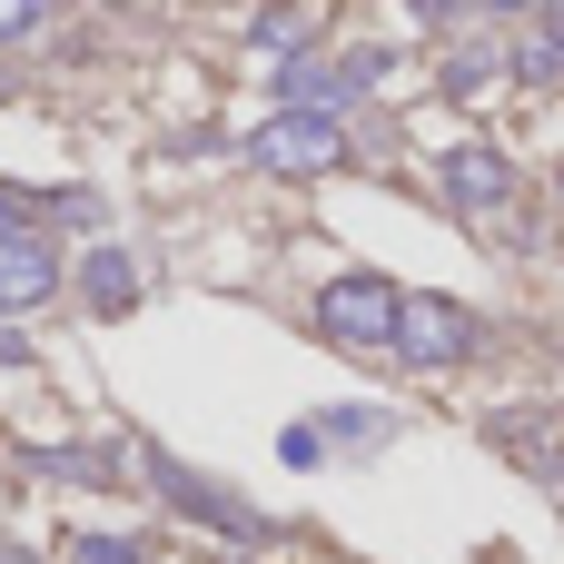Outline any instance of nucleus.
Listing matches in <instances>:
<instances>
[{
    "label": "nucleus",
    "mask_w": 564,
    "mask_h": 564,
    "mask_svg": "<svg viewBox=\"0 0 564 564\" xmlns=\"http://www.w3.org/2000/svg\"><path fill=\"white\" fill-rule=\"evenodd\" d=\"M496 79H506V59H496V50H486V59L466 50V59L446 69V89H456V99H476V89H496Z\"/></svg>",
    "instance_id": "nucleus-9"
},
{
    "label": "nucleus",
    "mask_w": 564,
    "mask_h": 564,
    "mask_svg": "<svg viewBox=\"0 0 564 564\" xmlns=\"http://www.w3.org/2000/svg\"><path fill=\"white\" fill-rule=\"evenodd\" d=\"M30 208H40V198H20V188H0V238H30Z\"/></svg>",
    "instance_id": "nucleus-13"
},
{
    "label": "nucleus",
    "mask_w": 564,
    "mask_h": 564,
    "mask_svg": "<svg viewBox=\"0 0 564 564\" xmlns=\"http://www.w3.org/2000/svg\"><path fill=\"white\" fill-rule=\"evenodd\" d=\"M50 218H69V228H99V198H89V188H59V198H50Z\"/></svg>",
    "instance_id": "nucleus-12"
},
{
    "label": "nucleus",
    "mask_w": 564,
    "mask_h": 564,
    "mask_svg": "<svg viewBox=\"0 0 564 564\" xmlns=\"http://www.w3.org/2000/svg\"><path fill=\"white\" fill-rule=\"evenodd\" d=\"M516 79H535V89H555V79H564V50H555V40H535V50H516Z\"/></svg>",
    "instance_id": "nucleus-10"
},
{
    "label": "nucleus",
    "mask_w": 564,
    "mask_h": 564,
    "mask_svg": "<svg viewBox=\"0 0 564 564\" xmlns=\"http://www.w3.org/2000/svg\"><path fill=\"white\" fill-rule=\"evenodd\" d=\"M0 367H30V337L20 327H0Z\"/></svg>",
    "instance_id": "nucleus-15"
},
{
    "label": "nucleus",
    "mask_w": 564,
    "mask_h": 564,
    "mask_svg": "<svg viewBox=\"0 0 564 564\" xmlns=\"http://www.w3.org/2000/svg\"><path fill=\"white\" fill-rule=\"evenodd\" d=\"M30 30H40V10L30 0H0V40H30Z\"/></svg>",
    "instance_id": "nucleus-14"
},
{
    "label": "nucleus",
    "mask_w": 564,
    "mask_h": 564,
    "mask_svg": "<svg viewBox=\"0 0 564 564\" xmlns=\"http://www.w3.org/2000/svg\"><path fill=\"white\" fill-rule=\"evenodd\" d=\"M79 288H89V307H109V317H119V307H129V297H139V268H129V258H119V248H99V258H89V268H79Z\"/></svg>",
    "instance_id": "nucleus-7"
},
{
    "label": "nucleus",
    "mask_w": 564,
    "mask_h": 564,
    "mask_svg": "<svg viewBox=\"0 0 564 564\" xmlns=\"http://www.w3.org/2000/svg\"><path fill=\"white\" fill-rule=\"evenodd\" d=\"M446 198L486 218V208H506V198H516V169H506L496 149H476V139H466V149H446Z\"/></svg>",
    "instance_id": "nucleus-6"
},
{
    "label": "nucleus",
    "mask_w": 564,
    "mask_h": 564,
    "mask_svg": "<svg viewBox=\"0 0 564 564\" xmlns=\"http://www.w3.org/2000/svg\"><path fill=\"white\" fill-rule=\"evenodd\" d=\"M416 377H446V367H466L476 347H486V317L466 307V297H446V288H406V307H397V337H387Z\"/></svg>",
    "instance_id": "nucleus-1"
},
{
    "label": "nucleus",
    "mask_w": 564,
    "mask_h": 564,
    "mask_svg": "<svg viewBox=\"0 0 564 564\" xmlns=\"http://www.w3.org/2000/svg\"><path fill=\"white\" fill-rule=\"evenodd\" d=\"M40 297H59V258H50V238L30 228V238H0V327L20 317V307H40Z\"/></svg>",
    "instance_id": "nucleus-5"
},
{
    "label": "nucleus",
    "mask_w": 564,
    "mask_h": 564,
    "mask_svg": "<svg viewBox=\"0 0 564 564\" xmlns=\"http://www.w3.org/2000/svg\"><path fill=\"white\" fill-rule=\"evenodd\" d=\"M30 466H40V476H79V486H109V476H119L109 456H69V446H50V456H30Z\"/></svg>",
    "instance_id": "nucleus-8"
},
{
    "label": "nucleus",
    "mask_w": 564,
    "mask_h": 564,
    "mask_svg": "<svg viewBox=\"0 0 564 564\" xmlns=\"http://www.w3.org/2000/svg\"><path fill=\"white\" fill-rule=\"evenodd\" d=\"M397 307H406V288H387L377 268H337V278L317 288V327H327L337 347H387V337H397Z\"/></svg>",
    "instance_id": "nucleus-3"
},
{
    "label": "nucleus",
    "mask_w": 564,
    "mask_h": 564,
    "mask_svg": "<svg viewBox=\"0 0 564 564\" xmlns=\"http://www.w3.org/2000/svg\"><path fill=\"white\" fill-rule=\"evenodd\" d=\"M69 555H79V564H139V545H129V535H79Z\"/></svg>",
    "instance_id": "nucleus-11"
},
{
    "label": "nucleus",
    "mask_w": 564,
    "mask_h": 564,
    "mask_svg": "<svg viewBox=\"0 0 564 564\" xmlns=\"http://www.w3.org/2000/svg\"><path fill=\"white\" fill-rule=\"evenodd\" d=\"M337 159H347V129L327 109H268L248 129V169H268V178H317Z\"/></svg>",
    "instance_id": "nucleus-2"
},
{
    "label": "nucleus",
    "mask_w": 564,
    "mask_h": 564,
    "mask_svg": "<svg viewBox=\"0 0 564 564\" xmlns=\"http://www.w3.org/2000/svg\"><path fill=\"white\" fill-rule=\"evenodd\" d=\"M0 99H10V69H0Z\"/></svg>",
    "instance_id": "nucleus-17"
},
{
    "label": "nucleus",
    "mask_w": 564,
    "mask_h": 564,
    "mask_svg": "<svg viewBox=\"0 0 564 564\" xmlns=\"http://www.w3.org/2000/svg\"><path fill=\"white\" fill-rule=\"evenodd\" d=\"M0 564H30V555H20V545H0Z\"/></svg>",
    "instance_id": "nucleus-16"
},
{
    "label": "nucleus",
    "mask_w": 564,
    "mask_h": 564,
    "mask_svg": "<svg viewBox=\"0 0 564 564\" xmlns=\"http://www.w3.org/2000/svg\"><path fill=\"white\" fill-rule=\"evenodd\" d=\"M149 486H159L169 506H188L198 525H218V535H238V545H258V535H278L268 516H248L238 496H218V486H198V476H188V466H169V456H149Z\"/></svg>",
    "instance_id": "nucleus-4"
}]
</instances>
